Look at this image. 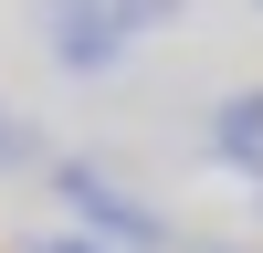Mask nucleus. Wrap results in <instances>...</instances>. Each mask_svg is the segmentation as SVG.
<instances>
[{
	"mask_svg": "<svg viewBox=\"0 0 263 253\" xmlns=\"http://www.w3.org/2000/svg\"><path fill=\"white\" fill-rule=\"evenodd\" d=\"M53 190H63V211H84V222H95V243H168L158 211L126 201V190L105 179V169H84V158H63V169H53Z\"/></svg>",
	"mask_w": 263,
	"mask_h": 253,
	"instance_id": "1",
	"label": "nucleus"
},
{
	"mask_svg": "<svg viewBox=\"0 0 263 253\" xmlns=\"http://www.w3.org/2000/svg\"><path fill=\"white\" fill-rule=\"evenodd\" d=\"M211 148H221V158H242L253 179H263V95H232L221 116H211Z\"/></svg>",
	"mask_w": 263,
	"mask_h": 253,
	"instance_id": "3",
	"label": "nucleus"
},
{
	"mask_svg": "<svg viewBox=\"0 0 263 253\" xmlns=\"http://www.w3.org/2000/svg\"><path fill=\"white\" fill-rule=\"evenodd\" d=\"M32 253H116V243H95V232H53V243H32Z\"/></svg>",
	"mask_w": 263,
	"mask_h": 253,
	"instance_id": "4",
	"label": "nucleus"
},
{
	"mask_svg": "<svg viewBox=\"0 0 263 253\" xmlns=\"http://www.w3.org/2000/svg\"><path fill=\"white\" fill-rule=\"evenodd\" d=\"M53 63H74V74H105V63L126 53V21H116V0H53Z\"/></svg>",
	"mask_w": 263,
	"mask_h": 253,
	"instance_id": "2",
	"label": "nucleus"
},
{
	"mask_svg": "<svg viewBox=\"0 0 263 253\" xmlns=\"http://www.w3.org/2000/svg\"><path fill=\"white\" fill-rule=\"evenodd\" d=\"M0 158H32V137H21V127H11V116H0Z\"/></svg>",
	"mask_w": 263,
	"mask_h": 253,
	"instance_id": "5",
	"label": "nucleus"
}]
</instances>
